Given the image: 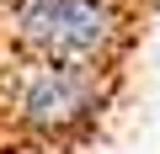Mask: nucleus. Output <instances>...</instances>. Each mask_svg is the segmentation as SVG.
Here are the masks:
<instances>
[{"instance_id": "f257e3e1", "label": "nucleus", "mask_w": 160, "mask_h": 154, "mask_svg": "<svg viewBox=\"0 0 160 154\" xmlns=\"http://www.w3.org/2000/svg\"><path fill=\"white\" fill-rule=\"evenodd\" d=\"M6 6H16V0H0V11H6Z\"/></svg>"}]
</instances>
